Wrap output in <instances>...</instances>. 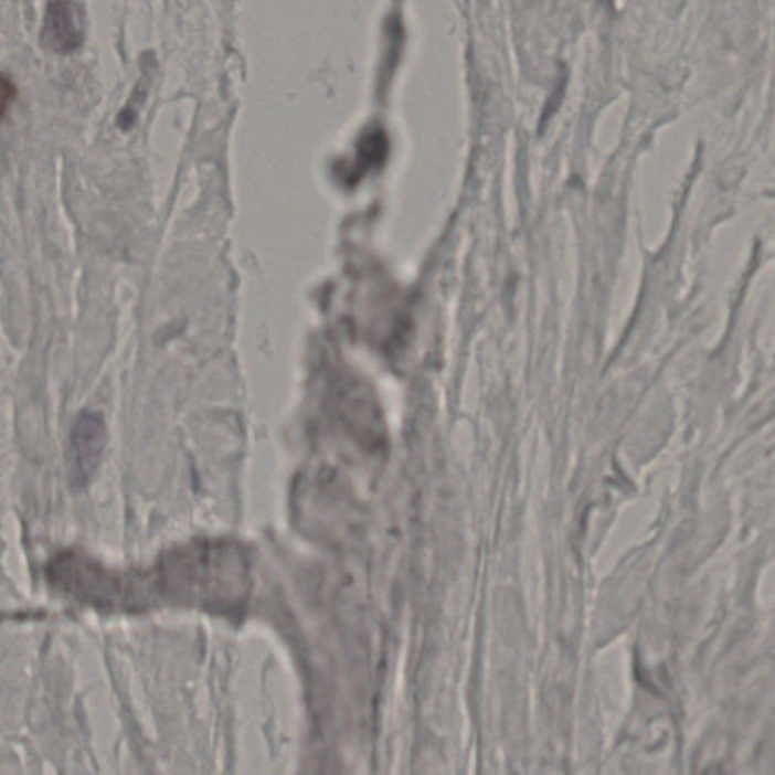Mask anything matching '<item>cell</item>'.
Masks as SVG:
<instances>
[{"instance_id":"6da1fadb","label":"cell","mask_w":775,"mask_h":775,"mask_svg":"<svg viewBox=\"0 0 775 775\" xmlns=\"http://www.w3.org/2000/svg\"><path fill=\"white\" fill-rule=\"evenodd\" d=\"M55 582L75 597L95 606L126 605V590L121 578L113 576L109 571L100 569L95 562L76 556L61 558L53 566Z\"/></svg>"},{"instance_id":"7a4b0ae2","label":"cell","mask_w":775,"mask_h":775,"mask_svg":"<svg viewBox=\"0 0 775 775\" xmlns=\"http://www.w3.org/2000/svg\"><path fill=\"white\" fill-rule=\"evenodd\" d=\"M106 424L100 412L77 415L68 447V476L75 491H84L99 470L106 446Z\"/></svg>"},{"instance_id":"3957f363","label":"cell","mask_w":775,"mask_h":775,"mask_svg":"<svg viewBox=\"0 0 775 775\" xmlns=\"http://www.w3.org/2000/svg\"><path fill=\"white\" fill-rule=\"evenodd\" d=\"M43 46L59 55H71L84 46V11L76 0H49L40 32Z\"/></svg>"},{"instance_id":"277c9868","label":"cell","mask_w":775,"mask_h":775,"mask_svg":"<svg viewBox=\"0 0 775 775\" xmlns=\"http://www.w3.org/2000/svg\"><path fill=\"white\" fill-rule=\"evenodd\" d=\"M15 97H18L15 84L6 73L0 71V118L6 117L7 113L10 112V106L14 104Z\"/></svg>"}]
</instances>
